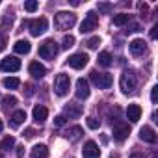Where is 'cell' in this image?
Masks as SVG:
<instances>
[{
    "label": "cell",
    "mask_w": 158,
    "mask_h": 158,
    "mask_svg": "<svg viewBox=\"0 0 158 158\" xmlns=\"http://www.w3.org/2000/svg\"><path fill=\"white\" fill-rule=\"evenodd\" d=\"M119 86H121L123 93H127V95L134 93L136 88H138V76H136V73L134 71H123L121 80H119Z\"/></svg>",
    "instance_id": "1"
},
{
    "label": "cell",
    "mask_w": 158,
    "mask_h": 158,
    "mask_svg": "<svg viewBox=\"0 0 158 158\" xmlns=\"http://www.w3.org/2000/svg\"><path fill=\"white\" fill-rule=\"evenodd\" d=\"M54 24L60 30H71L76 24V15L71 11H58L54 17Z\"/></svg>",
    "instance_id": "2"
},
{
    "label": "cell",
    "mask_w": 158,
    "mask_h": 158,
    "mask_svg": "<svg viewBox=\"0 0 158 158\" xmlns=\"http://www.w3.org/2000/svg\"><path fill=\"white\" fill-rule=\"evenodd\" d=\"M58 52H60V47H58V43H56L54 39H47V41L39 47V56H41L43 60H54V58L58 56Z\"/></svg>",
    "instance_id": "3"
},
{
    "label": "cell",
    "mask_w": 158,
    "mask_h": 158,
    "mask_svg": "<svg viewBox=\"0 0 158 158\" xmlns=\"http://www.w3.org/2000/svg\"><path fill=\"white\" fill-rule=\"evenodd\" d=\"M69 88H71V78L63 73H60L56 76V80H54V93L58 97H65L69 93Z\"/></svg>",
    "instance_id": "4"
},
{
    "label": "cell",
    "mask_w": 158,
    "mask_h": 158,
    "mask_svg": "<svg viewBox=\"0 0 158 158\" xmlns=\"http://www.w3.org/2000/svg\"><path fill=\"white\" fill-rule=\"evenodd\" d=\"M91 80L97 88L101 89H108L112 84H114V76L110 73H97V71H91Z\"/></svg>",
    "instance_id": "5"
},
{
    "label": "cell",
    "mask_w": 158,
    "mask_h": 158,
    "mask_svg": "<svg viewBox=\"0 0 158 158\" xmlns=\"http://www.w3.org/2000/svg\"><path fill=\"white\" fill-rule=\"evenodd\" d=\"M97 26H99V15H97L95 11H88V15L84 17V21H82V24H80V32H82V34H89V32H93Z\"/></svg>",
    "instance_id": "6"
},
{
    "label": "cell",
    "mask_w": 158,
    "mask_h": 158,
    "mask_svg": "<svg viewBox=\"0 0 158 158\" xmlns=\"http://www.w3.org/2000/svg\"><path fill=\"white\" fill-rule=\"evenodd\" d=\"M47 28H48V21H47L45 17L32 19V21L28 23V30H30V34H32V35H35V37H39L41 34H45V32H47Z\"/></svg>",
    "instance_id": "7"
},
{
    "label": "cell",
    "mask_w": 158,
    "mask_h": 158,
    "mask_svg": "<svg viewBox=\"0 0 158 158\" xmlns=\"http://www.w3.org/2000/svg\"><path fill=\"white\" fill-rule=\"evenodd\" d=\"M0 69L4 73H15V71L21 69V60L15 58V56H8V58H4L0 61Z\"/></svg>",
    "instance_id": "8"
},
{
    "label": "cell",
    "mask_w": 158,
    "mask_h": 158,
    "mask_svg": "<svg viewBox=\"0 0 158 158\" xmlns=\"http://www.w3.org/2000/svg\"><path fill=\"white\" fill-rule=\"evenodd\" d=\"M88 61H89V58H88V54H84V52L73 54V56L69 58V65H71L73 69H84V67L88 65Z\"/></svg>",
    "instance_id": "9"
},
{
    "label": "cell",
    "mask_w": 158,
    "mask_h": 158,
    "mask_svg": "<svg viewBox=\"0 0 158 158\" xmlns=\"http://www.w3.org/2000/svg\"><path fill=\"white\" fill-rule=\"evenodd\" d=\"M82 156L84 158H99L101 156V149L95 141H86L84 143V149H82Z\"/></svg>",
    "instance_id": "10"
},
{
    "label": "cell",
    "mask_w": 158,
    "mask_h": 158,
    "mask_svg": "<svg viewBox=\"0 0 158 158\" xmlns=\"http://www.w3.org/2000/svg\"><path fill=\"white\" fill-rule=\"evenodd\" d=\"M128 48H130L132 56H143L145 50H147V43L143 39H132L130 45H128Z\"/></svg>",
    "instance_id": "11"
},
{
    "label": "cell",
    "mask_w": 158,
    "mask_h": 158,
    "mask_svg": "<svg viewBox=\"0 0 158 158\" xmlns=\"http://www.w3.org/2000/svg\"><path fill=\"white\" fill-rule=\"evenodd\" d=\"M128 134H130L128 125H125V123H117V125L114 127V139H115V141H125V139L128 138Z\"/></svg>",
    "instance_id": "12"
},
{
    "label": "cell",
    "mask_w": 158,
    "mask_h": 158,
    "mask_svg": "<svg viewBox=\"0 0 158 158\" xmlns=\"http://www.w3.org/2000/svg\"><path fill=\"white\" fill-rule=\"evenodd\" d=\"M76 97L78 99H88L89 97V84L86 78H78L76 80Z\"/></svg>",
    "instance_id": "13"
},
{
    "label": "cell",
    "mask_w": 158,
    "mask_h": 158,
    "mask_svg": "<svg viewBox=\"0 0 158 158\" xmlns=\"http://www.w3.org/2000/svg\"><path fill=\"white\" fill-rule=\"evenodd\" d=\"M28 71H30V74H32L34 78H37V80L47 74V67H45L43 63H39V61H32L30 67H28Z\"/></svg>",
    "instance_id": "14"
},
{
    "label": "cell",
    "mask_w": 158,
    "mask_h": 158,
    "mask_svg": "<svg viewBox=\"0 0 158 158\" xmlns=\"http://www.w3.org/2000/svg\"><path fill=\"white\" fill-rule=\"evenodd\" d=\"M139 139H143V141H147V143H154L156 141V132H154V128L152 127H141L139 128Z\"/></svg>",
    "instance_id": "15"
},
{
    "label": "cell",
    "mask_w": 158,
    "mask_h": 158,
    "mask_svg": "<svg viewBox=\"0 0 158 158\" xmlns=\"http://www.w3.org/2000/svg\"><path fill=\"white\" fill-rule=\"evenodd\" d=\"M82 134H84V130H82V127H78V125L69 127V128L65 130V138H67L69 141H78V139L82 138Z\"/></svg>",
    "instance_id": "16"
},
{
    "label": "cell",
    "mask_w": 158,
    "mask_h": 158,
    "mask_svg": "<svg viewBox=\"0 0 158 158\" xmlns=\"http://www.w3.org/2000/svg\"><path fill=\"white\" fill-rule=\"evenodd\" d=\"M127 117L130 119V123H138L139 117H141V108H139V104H128V108H127Z\"/></svg>",
    "instance_id": "17"
},
{
    "label": "cell",
    "mask_w": 158,
    "mask_h": 158,
    "mask_svg": "<svg viewBox=\"0 0 158 158\" xmlns=\"http://www.w3.org/2000/svg\"><path fill=\"white\" fill-rule=\"evenodd\" d=\"M32 115H34V121L41 125V123H45V119L48 117V110H47L45 106H35L34 112H32Z\"/></svg>",
    "instance_id": "18"
},
{
    "label": "cell",
    "mask_w": 158,
    "mask_h": 158,
    "mask_svg": "<svg viewBox=\"0 0 158 158\" xmlns=\"http://www.w3.org/2000/svg\"><path fill=\"white\" fill-rule=\"evenodd\" d=\"M13 50H15L17 54H28V52L32 50V45H30V41H26V39H19V41L13 45Z\"/></svg>",
    "instance_id": "19"
},
{
    "label": "cell",
    "mask_w": 158,
    "mask_h": 158,
    "mask_svg": "<svg viewBox=\"0 0 158 158\" xmlns=\"http://www.w3.org/2000/svg\"><path fill=\"white\" fill-rule=\"evenodd\" d=\"M30 158H48V147H47V145H43V143L35 145V147L32 149Z\"/></svg>",
    "instance_id": "20"
},
{
    "label": "cell",
    "mask_w": 158,
    "mask_h": 158,
    "mask_svg": "<svg viewBox=\"0 0 158 158\" xmlns=\"http://www.w3.org/2000/svg\"><path fill=\"white\" fill-rule=\"evenodd\" d=\"M63 114L74 119V117H80V115H82V108L78 106V104H67V106L63 108Z\"/></svg>",
    "instance_id": "21"
},
{
    "label": "cell",
    "mask_w": 158,
    "mask_h": 158,
    "mask_svg": "<svg viewBox=\"0 0 158 158\" xmlns=\"http://www.w3.org/2000/svg\"><path fill=\"white\" fill-rule=\"evenodd\" d=\"M24 119H26V112H24V110H17V112L11 115V127H13V128L21 127V125L24 123Z\"/></svg>",
    "instance_id": "22"
},
{
    "label": "cell",
    "mask_w": 158,
    "mask_h": 158,
    "mask_svg": "<svg viewBox=\"0 0 158 158\" xmlns=\"http://www.w3.org/2000/svg\"><path fill=\"white\" fill-rule=\"evenodd\" d=\"M97 61H99V65H102V67H110L112 63H114V58H112V54L110 52H101L99 54V58H97Z\"/></svg>",
    "instance_id": "23"
},
{
    "label": "cell",
    "mask_w": 158,
    "mask_h": 158,
    "mask_svg": "<svg viewBox=\"0 0 158 158\" xmlns=\"http://www.w3.org/2000/svg\"><path fill=\"white\" fill-rule=\"evenodd\" d=\"M112 23H114L115 26H125V24L130 23V15H127V13H117V15H114Z\"/></svg>",
    "instance_id": "24"
},
{
    "label": "cell",
    "mask_w": 158,
    "mask_h": 158,
    "mask_svg": "<svg viewBox=\"0 0 158 158\" xmlns=\"http://www.w3.org/2000/svg\"><path fill=\"white\" fill-rule=\"evenodd\" d=\"M4 86L8 88V89H17L19 86H21V80L17 76H8L6 80H4Z\"/></svg>",
    "instance_id": "25"
},
{
    "label": "cell",
    "mask_w": 158,
    "mask_h": 158,
    "mask_svg": "<svg viewBox=\"0 0 158 158\" xmlns=\"http://www.w3.org/2000/svg\"><path fill=\"white\" fill-rule=\"evenodd\" d=\"M13 145H15V138L13 136H6L2 141H0V149H2V151H10Z\"/></svg>",
    "instance_id": "26"
},
{
    "label": "cell",
    "mask_w": 158,
    "mask_h": 158,
    "mask_svg": "<svg viewBox=\"0 0 158 158\" xmlns=\"http://www.w3.org/2000/svg\"><path fill=\"white\" fill-rule=\"evenodd\" d=\"M71 47H74V37H73V35H65V37H63V43H61V48L69 50Z\"/></svg>",
    "instance_id": "27"
},
{
    "label": "cell",
    "mask_w": 158,
    "mask_h": 158,
    "mask_svg": "<svg viewBox=\"0 0 158 158\" xmlns=\"http://www.w3.org/2000/svg\"><path fill=\"white\" fill-rule=\"evenodd\" d=\"M86 45H88V48H91V50H95V48H97V47L101 45V37H97V35H95V37H91V39H88V43H86Z\"/></svg>",
    "instance_id": "28"
},
{
    "label": "cell",
    "mask_w": 158,
    "mask_h": 158,
    "mask_svg": "<svg viewBox=\"0 0 158 158\" xmlns=\"http://www.w3.org/2000/svg\"><path fill=\"white\" fill-rule=\"evenodd\" d=\"M24 10L28 13H34L37 10V2H35V0H28V2H24Z\"/></svg>",
    "instance_id": "29"
},
{
    "label": "cell",
    "mask_w": 158,
    "mask_h": 158,
    "mask_svg": "<svg viewBox=\"0 0 158 158\" xmlns=\"http://www.w3.org/2000/svg\"><path fill=\"white\" fill-rule=\"evenodd\" d=\"M88 127L95 130V128H99V127H101V121H99L97 117H88Z\"/></svg>",
    "instance_id": "30"
},
{
    "label": "cell",
    "mask_w": 158,
    "mask_h": 158,
    "mask_svg": "<svg viewBox=\"0 0 158 158\" xmlns=\"http://www.w3.org/2000/svg\"><path fill=\"white\" fill-rule=\"evenodd\" d=\"M97 8H99V11H102V13H108V11L112 10V4H108V2H102V4H99Z\"/></svg>",
    "instance_id": "31"
},
{
    "label": "cell",
    "mask_w": 158,
    "mask_h": 158,
    "mask_svg": "<svg viewBox=\"0 0 158 158\" xmlns=\"http://www.w3.org/2000/svg\"><path fill=\"white\" fill-rule=\"evenodd\" d=\"M151 101L156 104V101H158V86H154V88L151 89Z\"/></svg>",
    "instance_id": "32"
},
{
    "label": "cell",
    "mask_w": 158,
    "mask_h": 158,
    "mask_svg": "<svg viewBox=\"0 0 158 158\" xmlns=\"http://www.w3.org/2000/svg\"><path fill=\"white\" fill-rule=\"evenodd\" d=\"M4 104H8V106H15V104H17V97H10V95H8V97L4 99Z\"/></svg>",
    "instance_id": "33"
},
{
    "label": "cell",
    "mask_w": 158,
    "mask_h": 158,
    "mask_svg": "<svg viewBox=\"0 0 158 158\" xmlns=\"http://www.w3.org/2000/svg\"><path fill=\"white\" fill-rule=\"evenodd\" d=\"M147 11H149V6H147V4H141V6H139V13H141V17H147Z\"/></svg>",
    "instance_id": "34"
},
{
    "label": "cell",
    "mask_w": 158,
    "mask_h": 158,
    "mask_svg": "<svg viewBox=\"0 0 158 158\" xmlns=\"http://www.w3.org/2000/svg\"><path fill=\"white\" fill-rule=\"evenodd\" d=\"M156 37H158V24H154L151 28V39H156Z\"/></svg>",
    "instance_id": "35"
},
{
    "label": "cell",
    "mask_w": 158,
    "mask_h": 158,
    "mask_svg": "<svg viewBox=\"0 0 158 158\" xmlns=\"http://www.w3.org/2000/svg\"><path fill=\"white\" fill-rule=\"evenodd\" d=\"M63 123H65V117H63V115H58V117L54 119V125H56V127H61Z\"/></svg>",
    "instance_id": "36"
},
{
    "label": "cell",
    "mask_w": 158,
    "mask_h": 158,
    "mask_svg": "<svg viewBox=\"0 0 158 158\" xmlns=\"http://www.w3.org/2000/svg\"><path fill=\"white\" fill-rule=\"evenodd\" d=\"M23 136H24V138H34V136H35V130H34V128H26Z\"/></svg>",
    "instance_id": "37"
},
{
    "label": "cell",
    "mask_w": 158,
    "mask_h": 158,
    "mask_svg": "<svg viewBox=\"0 0 158 158\" xmlns=\"http://www.w3.org/2000/svg\"><path fill=\"white\" fill-rule=\"evenodd\" d=\"M6 45H8V41H6V37L0 34V52H2L4 48H6Z\"/></svg>",
    "instance_id": "38"
},
{
    "label": "cell",
    "mask_w": 158,
    "mask_h": 158,
    "mask_svg": "<svg viewBox=\"0 0 158 158\" xmlns=\"http://www.w3.org/2000/svg\"><path fill=\"white\" fill-rule=\"evenodd\" d=\"M17 156H19V158L24 156V147H17Z\"/></svg>",
    "instance_id": "39"
},
{
    "label": "cell",
    "mask_w": 158,
    "mask_h": 158,
    "mask_svg": "<svg viewBox=\"0 0 158 158\" xmlns=\"http://www.w3.org/2000/svg\"><path fill=\"white\" fill-rule=\"evenodd\" d=\"M130 158H145V156H143V154H139V152H132V154H130Z\"/></svg>",
    "instance_id": "40"
},
{
    "label": "cell",
    "mask_w": 158,
    "mask_h": 158,
    "mask_svg": "<svg viewBox=\"0 0 158 158\" xmlns=\"http://www.w3.org/2000/svg\"><path fill=\"white\" fill-rule=\"evenodd\" d=\"M2 128H4V123H2V119H0V132H2Z\"/></svg>",
    "instance_id": "41"
},
{
    "label": "cell",
    "mask_w": 158,
    "mask_h": 158,
    "mask_svg": "<svg viewBox=\"0 0 158 158\" xmlns=\"http://www.w3.org/2000/svg\"><path fill=\"white\" fill-rule=\"evenodd\" d=\"M0 158H4V156H2V152H0Z\"/></svg>",
    "instance_id": "42"
}]
</instances>
